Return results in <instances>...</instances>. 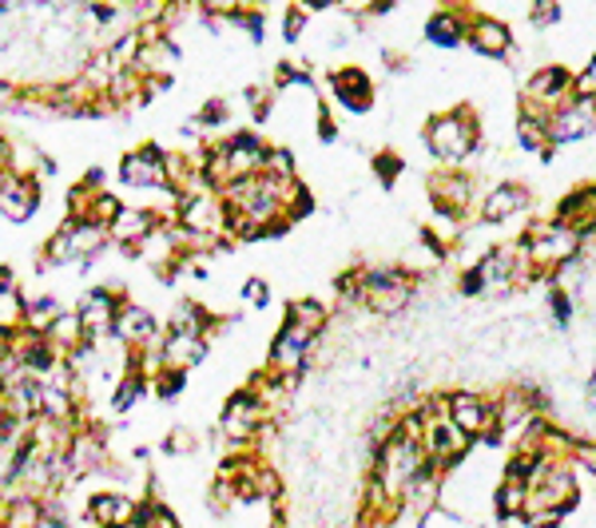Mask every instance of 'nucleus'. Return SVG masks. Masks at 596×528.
<instances>
[{
  "instance_id": "obj_3",
  "label": "nucleus",
  "mask_w": 596,
  "mask_h": 528,
  "mask_svg": "<svg viewBox=\"0 0 596 528\" xmlns=\"http://www.w3.org/2000/svg\"><path fill=\"white\" fill-rule=\"evenodd\" d=\"M123 298H128V286H123V283H95V286H88V291L80 294L77 314H80V322H84V338L88 342H95V346L112 342L115 311H120Z\"/></svg>"
},
{
  "instance_id": "obj_21",
  "label": "nucleus",
  "mask_w": 596,
  "mask_h": 528,
  "mask_svg": "<svg viewBox=\"0 0 596 528\" xmlns=\"http://www.w3.org/2000/svg\"><path fill=\"white\" fill-rule=\"evenodd\" d=\"M283 318L286 322H299V326H306V331H314V334H322V326H326L331 311H326L319 298H294V302H286Z\"/></svg>"
},
{
  "instance_id": "obj_32",
  "label": "nucleus",
  "mask_w": 596,
  "mask_h": 528,
  "mask_svg": "<svg viewBox=\"0 0 596 528\" xmlns=\"http://www.w3.org/2000/svg\"><path fill=\"white\" fill-rule=\"evenodd\" d=\"M80 180L88 183V187H95V191H104L108 187V171L100 167V163H95V167H88L84 175H80Z\"/></svg>"
},
{
  "instance_id": "obj_37",
  "label": "nucleus",
  "mask_w": 596,
  "mask_h": 528,
  "mask_svg": "<svg viewBox=\"0 0 596 528\" xmlns=\"http://www.w3.org/2000/svg\"><path fill=\"white\" fill-rule=\"evenodd\" d=\"M12 9H17V0H0V17H9Z\"/></svg>"
},
{
  "instance_id": "obj_19",
  "label": "nucleus",
  "mask_w": 596,
  "mask_h": 528,
  "mask_svg": "<svg viewBox=\"0 0 596 528\" xmlns=\"http://www.w3.org/2000/svg\"><path fill=\"white\" fill-rule=\"evenodd\" d=\"M199 445H203L199 429H191V425H171L168 434H163V441H160V453H163V457H175V461H183V457H195Z\"/></svg>"
},
{
  "instance_id": "obj_33",
  "label": "nucleus",
  "mask_w": 596,
  "mask_h": 528,
  "mask_svg": "<svg viewBox=\"0 0 596 528\" xmlns=\"http://www.w3.org/2000/svg\"><path fill=\"white\" fill-rule=\"evenodd\" d=\"M17 283V271H12V263H0V291H12Z\"/></svg>"
},
{
  "instance_id": "obj_14",
  "label": "nucleus",
  "mask_w": 596,
  "mask_h": 528,
  "mask_svg": "<svg viewBox=\"0 0 596 528\" xmlns=\"http://www.w3.org/2000/svg\"><path fill=\"white\" fill-rule=\"evenodd\" d=\"M215 318H219V311H215V306H208V302H199V298H180V302H175V311L168 314V322H163V331L203 334V338L211 342V331H215Z\"/></svg>"
},
{
  "instance_id": "obj_1",
  "label": "nucleus",
  "mask_w": 596,
  "mask_h": 528,
  "mask_svg": "<svg viewBox=\"0 0 596 528\" xmlns=\"http://www.w3.org/2000/svg\"><path fill=\"white\" fill-rule=\"evenodd\" d=\"M108 251H112V238L100 223H92V219H60L57 231L40 243L32 278H48L52 271H64V266H80L88 274Z\"/></svg>"
},
{
  "instance_id": "obj_23",
  "label": "nucleus",
  "mask_w": 596,
  "mask_h": 528,
  "mask_svg": "<svg viewBox=\"0 0 596 528\" xmlns=\"http://www.w3.org/2000/svg\"><path fill=\"white\" fill-rule=\"evenodd\" d=\"M92 199H95V187H88L84 180H72L64 187V219H88Z\"/></svg>"
},
{
  "instance_id": "obj_10",
  "label": "nucleus",
  "mask_w": 596,
  "mask_h": 528,
  "mask_svg": "<svg viewBox=\"0 0 596 528\" xmlns=\"http://www.w3.org/2000/svg\"><path fill=\"white\" fill-rule=\"evenodd\" d=\"M426 140L434 148V155H442L445 163H457L474 151V123L465 120V115H437L430 123Z\"/></svg>"
},
{
  "instance_id": "obj_30",
  "label": "nucleus",
  "mask_w": 596,
  "mask_h": 528,
  "mask_svg": "<svg viewBox=\"0 0 596 528\" xmlns=\"http://www.w3.org/2000/svg\"><path fill=\"white\" fill-rule=\"evenodd\" d=\"M374 171H378L382 183L390 187V183H394L397 175H402V160H397V155H390V151H382L378 160H374Z\"/></svg>"
},
{
  "instance_id": "obj_7",
  "label": "nucleus",
  "mask_w": 596,
  "mask_h": 528,
  "mask_svg": "<svg viewBox=\"0 0 596 528\" xmlns=\"http://www.w3.org/2000/svg\"><path fill=\"white\" fill-rule=\"evenodd\" d=\"M160 334H163V322L155 318L152 306H140L132 302V294L120 302V311H115V326H112V338L120 342L123 349H152L160 346Z\"/></svg>"
},
{
  "instance_id": "obj_29",
  "label": "nucleus",
  "mask_w": 596,
  "mask_h": 528,
  "mask_svg": "<svg viewBox=\"0 0 596 528\" xmlns=\"http://www.w3.org/2000/svg\"><path fill=\"white\" fill-rule=\"evenodd\" d=\"M426 37L434 40L437 48H454L457 40H462V37H457L454 17H434V20H430V24H426Z\"/></svg>"
},
{
  "instance_id": "obj_22",
  "label": "nucleus",
  "mask_w": 596,
  "mask_h": 528,
  "mask_svg": "<svg viewBox=\"0 0 596 528\" xmlns=\"http://www.w3.org/2000/svg\"><path fill=\"white\" fill-rule=\"evenodd\" d=\"M505 44H509V32H505V24H497V20H477V29H474V48H477V52H485V57H502Z\"/></svg>"
},
{
  "instance_id": "obj_26",
  "label": "nucleus",
  "mask_w": 596,
  "mask_h": 528,
  "mask_svg": "<svg viewBox=\"0 0 596 528\" xmlns=\"http://www.w3.org/2000/svg\"><path fill=\"white\" fill-rule=\"evenodd\" d=\"M239 298H243V306H251V311H266L271 306V283H266L263 274H251L243 286H239Z\"/></svg>"
},
{
  "instance_id": "obj_2",
  "label": "nucleus",
  "mask_w": 596,
  "mask_h": 528,
  "mask_svg": "<svg viewBox=\"0 0 596 528\" xmlns=\"http://www.w3.org/2000/svg\"><path fill=\"white\" fill-rule=\"evenodd\" d=\"M266 417L271 414H266V406L255 397V389L251 386L235 389V394H228L223 406H219L215 445H223V449H251V441L259 437Z\"/></svg>"
},
{
  "instance_id": "obj_11",
  "label": "nucleus",
  "mask_w": 596,
  "mask_h": 528,
  "mask_svg": "<svg viewBox=\"0 0 596 528\" xmlns=\"http://www.w3.org/2000/svg\"><path fill=\"white\" fill-rule=\"evenodd\" d=\"M160 366H175V369H199L208 362L211 342L203 334H183V331H163L160 334Z\"/></svg>"
},
{
  "instance_id": "obj_6",
  "label": "nucleus",
  "mask_w": 596,
  "mask_h": 528,
  "mask_svg": "<svg viewBox=\"0 0 596 528\" xmlns=\"http://www.w3.org/2000/svg\"><path fill=\"white\" fill-rule=\"evenodd\" d=\"M314 342H319V334L283 318V326H279L271 346H266V369H275V374H306Z\"/></svg>"
},
{
  "instance_id": "obj_12",
  "label": "nucleus",
  "mask_w": 596,
  "mask_h": 528,
  "mask_svg": "<svg viewBox=\"0 0 596 528\" xmlns=\"http://www.w3.org/2000/svg\"><path fill=\"white\" fill-rule=\"evenodd\" d=\"M331 92H334V100L354 115L374 108V84H370V75L362 72V68H334Z\"/></svg>"
},
{
  "instance_id": "obj_28",
  "label": "nucleus",
  "mask_w": 596,
  "mask_h": 528,
  "mask_svg": "<svg viewBox=\"0 0 596 528\" xmlns=\"http://www.w3.org/2000/svg\"><path fill=\"white\" fill-rule=\"evenodd\" d=\"M517 203H525V195H521V191L502 187V191H497V195L489 199V203H485V219H493V223H497V219L509 215V211L517 207Z\"/></svg>"
},
{
  "instance_id": "obj_25",
  "label": "nucleus",
  "mask_w": 596,
  "mask_h": 528,
  "mask_svg": "<svg viewBox=\"0 0 596 528\" xmlns=\"http://www.w3.org/2000/svg\"><path fill=\"white\" fill-rule=\"evenodd\" d=\"M271 88H275V92H283V88H314V75H311V68L283 60V64H275V84Z\"/></svg>"
},
{
  "instance_id": "obj_31",
  "label": "nucleus",
  "mask_w": 596,
  "mask_h": 528,
  "mask_svg": "<svg viewBox=\"0 0 596 528\" xmlns=\"http://www.w3.org/2000/svg\"><path fill=\"white\" fill-rule=\"evenodd\" d=\"M60 175V163H57V155H48V148H40V160H37V180H57Z\"/></svg>"
},
{
  "instance_id": "obj_15",
  "label": "nucleus",
  "mask_w": 596,
  "mask_h": 528,
  "mask_svg": "<svg viewBox=\"0 0 596 528\" xmlns=\"http://www.w3.org/2000/svg\"><path fill=\"white\" fill-rule=\"evenodd\" d=\"M44 338L52 342V346L60 349V354H72L77 346H84V322H80L77 306H64V311L57 314V318L44 326Z\"/></svg>"
},
{
  "instance_id": "obj_34",
  "label": "nucleus",
  "mask_w": 596,
  "mask_h": 528,
  "mask_svg": "<svg viewBox=\"0 0 596 528\" xmlns=\"http://www.w3.org/2000/svg\"><path fill=\"white\" fill-rule=\"evenodd\" d=\"M9 135H4V132H0V175H4V171H9Z\"/></svg>"
},
{
  "instance_id": "obj_36",
  "label": "nucleus",
  "mask_w": 596,
  "mask_h": 528,
  "mask_svg": "<svg viewBox=\"0 0 596 528\" xmlns=\"http://www.w3.org/2000/svg\"><path fill=\"white\" fill-rule=\"evenodd\" d=\"M580 92H585V95H588V92H596V64H593V72H588L585 80H580Z\"/></svg>"
},
{
  "instance_id": "obj_13",
  "label": "nucleus",
  "mask_w": 596,
  "mask_h": 528,
  "mask_svg": "<svg viewBox=\"0 0 596 528\" xmlns=\"http://www.w3.org/2000/svg\"><path fill=\"white\" fill-rule=\"evenodd\" d=\"M143 397H152V389H148V374L123 358V374L115 377L112 394H108V414H112V417H128L135 406H140Z\"/></svg>"
},
{
  "instance_id": "obj_27",
  "label": "nucleus",
  "mask_w": 596,
  "mask_h": 528,
  "mask_svg": "<svg viewBox=\"0 0 596 528\" xmlns=\"http://www.w3.org/2000/svg\"><path fill=\"white\" fill-rule=\"evenodd\" d=\"M306 20H311V12H306L303 4H299V0H294L291 9L283 12V40H286V44H299V40H303Z\"/></svg>"
},
{
  "instance_id": "obj_17",
  "label": "nucleus",
  "mask_w": 596,
  "mask_h": 528,
  "mask_svg": "<svg viewBox=\"0 0 596 528\" xmlns=\"http://www.w3.org/2000/svg\"><path fill=\"white\" fill-rule=\"evenodd\" d=\"M191 120L199 123V132H203V135L231 132V100H223V95H208V100L195 108V115H191Z\"/></svg>"
},
{
  "instance_id": "obj_16",
  "label": "nucleus",
  "mask_w": 596,
  "mask_h": 528,
  "mask_svg": "<svg viewBox=\"0 0 596 528\" xmlns=\"http://www.w3.org/2000/svg\"><path fill=\"white\" fill-rule=\"evenodd\" d=\"M148 389H152V397L160 402V406H175V402L191 389V374L188 369H175V366H160L152 374V382H148Z\"/></svg>"
},
{
  "instance_id": "obj_20",
  "label": "nucleus",
  "mask_w": 596,
  "mask_h": 528,
  "mask_svg": "<svg viewBox=\"0 0 596 528\" xmlns=\"http://www.w3.org/2000/svg\"><path fill=\"white\" fill-rule=\"evenodd\" d=\"M60 311H64V302H60L57 294H24V318L20 322L32 326V331H44Z\"/></svg>"
},
{
  "instance_id": "obj_18",
  "label": "nucleus",
  "mask_w": 596,
  "mask_h": 528,
  "mask_svg": "<svg viewBox=\"0 0 596 528\" xmlns=\"http://www.w3.org/2000/svg\"><path fill=\"white\" fill-rule=\"evenodd\" d=\"M449 417H454V425L465 429V434H482L485 422H489V409H485V402H477L474 394H457V397H449Z\"/></svg>"
},
{
  "instance_id": "obj_24",
  "label": "nucleus",
  "mask_w": 596,
  "mask_h": 528,
  "mask_svg": "<svg viewBox=\"0 0 596 528\" xmlns=\"http://www.w3.org/2000/svg\"><path fill=\"white\" fill-rule=\"evenodd\" d=\"M123 211V199L115 195L112 187H104V191H95V199H92V207H88V219H92V223H100L108 231V223H112L115 215H120Z\"/></svg>"
},
{
  "instance_id": "obj_5",
  "label": "nucleus",
  "mask_w": 596,
  "mask_h": 528,
  "mask_svg": "<svg viewBox=\"0 0 596 528\" xmlns=\"http://www.w3.org/2000/svg\"><path fill=\"white\" fill-rule=\"evenodd\" d=\"M44 207V180L24 175V171H4L0 175V219L12 226H24Z\"/></svg>"
},
{
  "instance_id": "obj_4",
  "label": "nucleus",
  "mask_w": 596,
  "mask_h": 528,
  "mask_svg": "<svg viewBox=\"0 0 596 528\" xmlns=\"http://www.w3.org/2000/svg\"><path fill=\"white\" fill-rule=\"evenodd\" d=\"M115 175L128 191H160L168 187V148L155 140L135 143L132 151H123L115 163Z\"/></svg>"
},
{
  "instance_id": "obj_35",
  "label": "nucleus",
  "mask_w": 596,
  "mask_h": 528,
  "mask_svg": "<svg viewBox=\"0 0 596 528\" xmlns=\"http://www.w3.org/2000/svg\"><path fill=\"white\" fill-rule=\"evenodd\" d=\"M306 12H322V9H331V4H339V0H299Z\"/></svg>"
},
{
  "instance_id": "obj_9",
  "label": "nucleus",
  "mask_w": 596,
  "mask_h": 528,
  "mask_svg": "<svg viewBox=\"0 0 596 528\" xmlns=\"http://www.w3.org/2000/svg\"><path fill=\"white\" fill-rule=\"evenodd\" d=\"M135 500H140V493L120 489V485L95 489V493H88V497H84V520H88V525H100V528H123V525H132Z\"/></svg>"
},
{
  "instance_id": "obj_8",
  "label": "nucleus",
  "mask_w": 596,
  "mask_h": 528,
  "mask_svg": "<svg viewBox=\"0 0 596 528\" xmlns=\"http://www.w3.org/2000/svg\"><path fill=\"white\" fill-rule=\"evenodd\" d=\"M163 223V215L155 207H148V203H140V207H132V203H123L120 215L108 223V238H112V251L120 258H132L135 263V243L140 238H148L155 231V226Z\"/></svg>"
}]
</instances>
